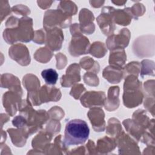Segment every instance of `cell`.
<instances>
[{
    "label": "cell",
    "instance_id": "obj_26",
    "mask_svg": "<svg viewBox=\"0 0 155 155\" xmlns=\"http://www.w3.org/2000/svg\"><path fill=\"white\" fill-rule=\"evenodd\" d=\"M122 124L127 132L131 136H132L137 141H140L142 136L146 131L145 129L138 125L133 119H131L124 120Z\"/></svg>",
    "mask_w": 155,
    "mask_h": 155
},
{
    "label": "cell",
    "instance_id": "obj_30",
    "mask_svg": "<svg viewBox=\"0 0 155 155\" xmlns=\"http://www.w3.org/2000/svg\"><path fill=\"white\" fill-rule=\"evenodd\" d=\"M122 131L121 124L117 119L112 117L108 120L106 128L107 134L116 138Z\"/></svg>",
    "mask_w": 155,
    "mask_h": 155
},
{
    "label": "cell",
    "instance_id": "obj_2",
    "mask_svg": "<svg viewBox=\"0 0 155 155\" xmlns=\"http://www.w3.org/2000/svg\"><path fill=\"white\" fill-rule=\"evenodd\" d=\"M19 111L20 115L24 116L26 119L25 130L29 136L41 130L42 125L50 118L48 112L45 110H34L31 103L28 99L22 101Z\"/></svg>",
    "mask_w": 155,
    "mask_h": 155
},
{
    "label": "cell",
    "instance_id": "obj_46",
    "mask_svg": "<svg viewBox=\"0 0 155 155\" xmlns=\"http://www.w3.org/2000/svg\"><path fill=\"white\" fill-rule=\"evenodd\" d=\"M55 57L56 59V68L59 70L64 68L67 62L66 56L61 53H59L56 54Z\"/></svg>",
    "mask_w": 155,
    "mask_h": 155
},
{
    "label": "cell",
    "instance_id": "obj_24",
    "mask_svg": "<svg viewBox=\"0 0 155 155\" xmlns=\"http://www.w3.org/2000/svg\"><path fill=\"white\" fill-rule=\"evenodd\" d=\"M119 87L118 86L110 87L108 90L107 98L105 102V108L108 111L116 110L119 106Z\"/></svg>",
    "mask_w": 155,
    "mask_h": 155
},
{
    "label": "cell",
    "instance_id": "obj_8",
    "mask_svg": "<svg viewBox=\"0 0 155 155\" xmlns=\"http://www.w3.org/2000/svg\"><path fill=\"white\" fill-rule=\"evenodd\" d=\"M119 153L121 154H140L139 148L137 143L124 131L116 137Z\"/></svg>",
    "mask_w": 155,
    "mask_h": 155
},
{
    "label": "cell",
    "instance_id": "obj_5",
    "mask_svg": "<svg viewBox=\"0 0 155 155\" xmlns=\"http://www.w3.org/2000/svg\"><path fill=\"white\" fill-rule=\"evenodd\" d=\"M71 16L59 9L48 10L45 12L43 26L44 28H52L54 27L66 28L70 26Z\"/></svg>",
    "mask_w": 155,
    "mask_h": 155
},
{
    "label": "cell",
    "instance_id": "obj_45",
    "mask_svg": "<svg viewBox=\"0 0 155 155\" xmlns=\"http://www.w3.org/2000/svg\"><path fill=\"white\" fill-rule=\"evenodd\" d=\"M45 34L43 30L41 29L39 30H36L34 33V36L33 38V42L38 44H43L45 43Z\"/></svg>",
    "mask_w": 155,
    "mask_h": 155
},
{
    "label": "cell",
    "instance_id": "obj_38",
    "mask_svg": "<svg viewBox=\"0 0 155 155\" xmlns=\"http://www.w3.org/2000/svg\"><path fill=\"white\" fill-rule=\"evenodd\" d=\"M84 81L86 84L90 86H97L99 85V80L96 73L93 72H87L83 77Z\"/></svg>",
    "mask_w": 155,
    "mask_h": 155
},
{
    "label": "cell",
    "instance_id": "obj_19",
    "mask_svg": "<svg viewBox=\"0 0 155 155\" xmlns=\"http://www.w3.org/2000/svg\"><path fill=\"white\" fill-rule=\"evenodd\" d=\"M61 93L59 89L54 87H50L47 85H43L39 91V101L40 105L42 103L49 102L50 101L56 102L60 100Z\"/></svg>",
    "mask_w": 155,
    "mask_h": 155
},
{
    "label": "cell",
    "instance_id": "obj_18",
    "mask_svg": "<svg viewBox=\"0 0 155 155\" xmlns=\"http://www.w3.org/2000/svg\"><path fill=\"white\" fill-rule=\"evenodd\" d=\"M87 116L95 131L101 132L104 131L105 128V113L102 109L99 107H93L88 111Z\"/></svg>",
    "mask_w": 155,
    "mask_h": 155
},
{
    "label": "cell",
    "instance_id": "obj_3",
    "mask_svg": "<svg viewBox=\"0 0 155 155\" xmlns=\"http://www.w3.org/2000/svg\"><path fill=\"white\" fill-rule=\"evenodd\" d=\"M89 134L90 130L85 121L72 119L65 125L64 143L67 148L71 145L83 144L88 139Z\"/></svg>",
    "mask_w": 155,
    "mask_h": 155
},
{
    "label": "cell",
    "instance_id": "obj_53",
    "mask_svg": "<svg viewBox=\"0 0 155 155\" xmlns=\"http://www.w3.org/2000/svg\"><path fill=\"white\" fill-rule=\"evenodd\" d=\"M6 140V133L5 131H3V130L1 129V144H2L4 141Z\"/></svg>",
    "mask_w": 155,
    "mask_h": 155
},
{
    "label": "cell",
    "instance_id": "obj_47",
    "mask_svg": "<svg viewBox=\"0 0 155 155\" xmlns=\"http://www.w3.org/2000/svg\"><path fill=\"white\" fill-rule=\"evenodd\" d=\"M70 33L72 36H76L78 35H81L82 33L81 31L79 24L77 23H74L70 26Z\"/></svg>",
    "mask_w": 155,
    "mask_h": 155
},
{
    "label": "cell",
    "instance_id": "obj_10",
    "mask_svg": "<svg viewBox=\"0 0 155 155\" xmlns=\"http://www.w3.org/2000/svg\"><path fill=\"white\" fill-rule=\"evenodd\" d=\"M45 32V44L52 51H58L62 47L64 41V34L58 27L44 28Z\"/></svg>",
    "mask_w": 155,
    "mask_h": 155
},
{
    "label": "cell",
    "instance_id": "obj_16",
    "mask_svg": "<svg viewBox=\"0 0 155 155\" xmlns=\"http://www.w3.org/2000/svg\"><path fill=\"white\" fill-rule=\"evenodd\" d=\"M94 16L93 13L87 8H82L79 12V26L82 33L90 35L94 31L95 25L93 23Z\"/></svg>",
    "mask_w": 155,
    "mask_h": 155
},
{
    "label": "cell",
    "instance_id": "obj_21",
    "mask_svg": "<svg viewBox=\"0 0 155 155\" xmlns=\"http://www.w3.org/2000/svg\"><path fill=\"white\" fill-rule=\"evenodd\" d=\"M52 135L53 134L47 130L40 131L32 140L31 145L35 150L43 151L45 154V151L51 140Z\"/></svg>",
    "mask_w": 155,
    "mask_h": 155
},
{
    "label": "cell",
    "instance_id": "obj_14",
    "mask_svg": "<svg viewBox=\"0 0 155 155\" xmlns=\"http://www.w3.org/2000/svg\"><path fill=\"white\" fill-rule=\"evenodd\" d=\"M21 95L8 91L5 93L2 96V104L4 109L10 116H13L19 110V105L22 102Z\"/></svg>",
    "mask_w": 155,
    "mask_h": 155
},
{
    "label": "cell",
    "instance_id": "obj_49",
    "mask_svg": "<svg viewBox=\"0 0 155 155\" xmlns=\"http://www.w3.org/2000/svg\"><path fill=\"white\" fill-rule=\"evenodd\" d=\"M53 2V1H38L37 3L41 8L46 9L49 8Z\"/></svg>",
    "mask_w": 155,
    "mask_h": 155
},
{
    "label": "cell",
    "instance_id": "obj_20",
    "mask_svg": "<svg viewBox=\"0 0 155 155\" xmlns=\"http://www.w3.org/2000/svg\"><path fill=\"white\" fill-rule=\"evenodd\" d=\"M1 87L8 88L10 91L22 95V90L19 79L9 73H4L1 76Z\"/></svg>",
    "mask_w": 155,
    "mask_h": 155
},
{
    "label": "cell",
    "instance_id": "obj_17",
    "mask_svg": "<svg viewBox=\"0 0 155 155\" xmlns=\"http://www.w3.org/2000/svg\"><path fill=\"white\" fill-rule=\"evenodd\" d=\"M81 68L79 64H71L66 70V74L62 76L61 84L63 87H70L81 81Z\"/></svg>",
    "mask_w": 155,
    "mask_h": 155
},
{
    "label": "cell",
    "instance_id": "obj_31",
    "mask_svg": "<svg viewBox=\"0 0 155 155\" xmlns=\"http://www.w3.org/2000/svg\"><path fill=\"white\" fill-rule=\"evenodd\" d=\"M80 65L84 70L89 72L97 73L100 70V66L97 62L90 57H84L80 60Z\"/></svg>",
    "mask_w": 155,
    "mask_h": 155
},
{
    "label": "cell",
    "instance_id": "obj_51",
    "mask_svg": "<svg viewBox=\"0 0 155 155\" xmlns=\"http://www.w3.org/2000/svg\"><path fill=\"white\" fill-rule=\"evenodd\" d=\"M1 116V129H2L4 123H5L8 120L9 116L7 114H4V113H2Z\"/></svg>",
    "mask_w": 155,
    "mask_h": 155
},
{
    "label": "cell",
    "instance_id": "obj_52",
    "mask_svg": "<svg viewBox=\"0 0 155 155\" xmlns=\"http://www.w3.org/2000/svg\"><path fill=\"white\" fill-rule=\"evenodd\" d=\"M112 3L118 5V6H120V5H124L126 2H127V1H111Z\"/></svg>",
    "mask_w": 155,
    "mask_h": 155
},
{
    "label": "cell",
    "instance_id": "obj_15",
    "mask_svg": "<svg viewBox=\"0 0 155 155\" xmlns=\"http://www.w3.org/2000/svg\"><path fill=\"white\" fill-rule=\"evenodd\" d=\"M150 36H142L137 38L133 45V52L138 57H145L154 55V50L150 48Z\"/></svg>",
    "mask_w": 155,
    "mask_h": 155
},
{
    "label": "cell",
    "instance_id": "obj_41",
    "mask_svg": "<svg viewBox=\"0 0 155 155\" xmlns=\"http://www.w3.org/2000/svg\"><path fill=\"white\" fill-rule=\"evenodd\" d=\"M45 130L51 134H56L61 130V124L59 120L51 119L47 124Z\"/></svg>",
    "mask_w": 155,
    "mask_h": 155
},
{
    "label": "cell",
    "instance_id": "obj_37",
    "mask_svg": "<svg viewBox=\"0 0 155 155\" xmlns=\"http://www.w3.org/2000/svg\"><path fill=\"white\" fill-rule=\"evenodd\" d=\"M140 64L137 61H133L128 63L124 67V71L128 74L137 76L140 71Z\"/></svg>",
    "mask_w": 155,
    "mask_h": 155
},
{
    "label": "cell",
    "instance_id": "obj_4",
    "mask_svg": "<svg viewBox=\"0 0 155 155\" xmlns=\"http://www.w3.org/2000/svg\"><path fill=\"white\" fill-rule=\"evenodd\" d=\"M143 94L142 90V83L137 76L130 74L127 76L124 84L123 102L127 108H134L142 102Z\"/></svg>",
    "mask_w": 155,
    "mask_h": 155
},
{
    "label": "cell",
    "instance_id": "obj_34",
    "mask_svg": "<svg viewBox=\"0 0 155 155\" xmlns=\"http://www.w3.org/2000/svg\"><path fill=\"white\" fill-rule=\"evenodd\" d=\"M58 8L69 15L70 16L74 15L78 11V7L73 1H60Z\"/></svg>",
    "mask_w": 155,
    "mask_h": 155
},
{
    "label": "cell",
    "instance_id": "obj_40",
    "mask_svg": "<svg viewBox=\"0 0 155 155\" xmlns=\"http://www.w3.org/2000/svg\"><path fill=\"white\" fill-rule=\"evenodd\" d=\"M131 12L133 15V18L137 19L139 16H142L145 12V7L143 4L141 3H137L134 4L131 8H130Z\"/></svg>",
    "mask_w": 155,
    "mask_h": 155
},
{
    "label": "cell",
    "instance_id": "obj_42",
    "mask_svg": "<svg viewBox=\"0 0 155 155\" xmlns=\"http://www.w3.org/2000/svg\"><path fill=\"white\" fill-rule=\"evenodd\" d=\"M86 90L83 84H78L74 85L70 92V94L75 99H79L81 98L82 94Z\"/></svg>",
    "mask_w": 155,
    "mask_h": 155
},
{
    "label": "cell",
    "instance_id": "obj_7",
    "mask_svg": "<svg viewBox=\"0 0 155 155\" xmlns=\"http://www.w3.org/2000/svg\"><path fill=\"white\" fill-rule=\"evenodd\" d=\"M112 8L113 7L110 6L104 7L96 19L101 30L106 36L113 35L116 28L112 16Z\"/></svg>",
    "mask_w": 155,
    "mask_h": 155
},
{
    "label": "cell",
    "instance_id": "obj_29",
    "mask_svg": "<svg viewBox=\"0 0 155 155\" xmlns=\"http://www.w3.org/2000/svg\"><path fill=\"white\" fill-rule=\"evenodd\" d=\"M132 119L144 129H148L154 124V119L150 120L147 116L145 111L139 109L136 110L132 116Z\"/></svg>",
    "mask_w": 155,
    "mask_h": 155
},
{
    "label": "cell",
    "instance_id": "obj_43",
    "mask_svg": "<svg viewBox=\"0 0 155 155\" xmlns=\"http://www.w3.org/2000/svg\"><path fill=\"white\" fill-rule=\"evenodd\" d=\"M12 11L16 14L22 15L24 17H26L30 13V8L22 4H18L13 6L12 8Z\"/></svg>",
    "mask_w": 155,
    "mask_h": 155
},
{
    "label": "cell",
    "instance_id": "obj_1",
    "mask_svg": "<svg viewBox=\"0 0 155 155\" xmlns=\"http://www.w3.org/2000/svg\"><path fill=\"white\" fill-rule=\"evenodd\" d=\"M6 28L3 31L4 41L8 44L20 41L28 42L33 40L35 31L33 30V20L28 17L20 19L12 16L5 22Z\"/></svg>",
    "mask_w": 155,
    "mask_h": 155
},
{
    "label": "cell",
    "instance_id": "obj_22",
    "mask_svg": "<svg viewBox=\"0 0 155 155\" xmlns=\"http://www.w3.org/2000/svg\"><path fill=\"white\" fill-rule=\"evenodd\" d=\"M124 68L109 65L106 67L102 72L103 77L111 84H117L124 77Z\"/></svg>",
    "mask_w": 155,
    "mask_h": 155
},
{
    "label": "cell",
    "instance_id": "obj_25",
    "mask_svg": "<svg viewBox=\"0 0 155 155\" xmlns=\"http://www.w3.org/2000/svg\"><path fill=\"white\" fill-rule=\"evenodd\" d=\"M11 140L14 145L18 147H22L25 145L27 139L29 136L28 132L21 128H8L7 130Z\"/></svg>",
    "mask_w": 155,
    "mask_h": 155
},
{
    "label": "cell",
    "instance_id": "obj_44",
    "mask_svg": "<svg viewBox=\"0 0 155 155\" xmlns=\"http://www.w3.org/2000/svg\"><path fill=\"white\" fill-rule=\"evenodd\" d=\"M1 4V22H2L4 18L10 14L11 9L7 1L1 0L0 1Z\"/></svg>",
    "mask_w": 155,
    "mask_h": 155
},
{
    "label": "cell",
    "instance_id": "obj_39",
    "mask_svg": "<svg viewBox=\"0 0 155 155\" xmlns=\"http://www.w3.org/2000/svg\"><path fill=\"white\" fill-rule=\"evenodd\" d=\"M49 114V117L51 119H54L59 120L64 116V110L58 106H54L50 109L48 111Z\"/></svg>",
    "mask_w": 155,
    "mask_h": 155
},
{
    "label": "cell",
    "instance_id": "obj_33",
    "mask_svg": "<svg viewBox=\"0 0 155 155\" xmlns=\"http://www.w3.org/2000/svg\"><path fill=\"white\" fill-rule=\"evenodd\" d=\"M107 51V49L105 44L101 42L97 41L93 42L90 45L88 53H90L96 58H101L105 55Z\"/></svg>",
    "mask_w": 155,
    "mask_h": 155
},
{
    "label": "cell",
    "instance_id": "obj_23",
    "mask_svg": "<svg viewBox=\"0 0 155 155\" xmlns=\"http://www.w3.org/2000/svg\"><path fill=\"white\" fill-rule=\"evenodd\" d=\"M112 16L114 24L120 25H128L131 22L133 18L130 7H127L124 9H115L112 8Z\"/></svg>",
    "mask_w": 155,
    "mask_h": 155
},
{
    "label": "cell",
    "instance_id": "obj_50",
    "mask_svg": "<svg viewBox=\"0 0 155 155\" xmlns=\"http://www.w3.org/2000/svg\"><path fill=\"white\" fill-rule=\"evenodd\" d=\"M89 2L92 7L94 8H99L104 4L105 1H90Z\"/></svg>",
    "mask_w": 155,
    "mask_h": 155
},
{
    "label": "cell",
    "instance_id": "obj_36",
    "mask_svg": "<svg viewBox=\"0 0 155 155\" xmlns=\"http://www.w3.org/2000/svg\"><path fill=\"white\" fill-rule=\"evenodd\" d=\"M142 67H140V76L143 78L145 75H151L154 76V64L152 61H150L148 59L143 60L141 62Z\"/></svg>",
    "mask_w": 155,
    "mask_h": 155
},
{
    "label": "cell",
    "instance_id": "obj_35",
    "mask_svg": "<svg viewBox=\"0 0 155 155\" xmlns=\"http://www.w3.org/2000/svg\"><path fill=\"white\" fill-rule=\"evenodd\" d=\"M41 76L46 84L50 85H55L58 79V73L55 70L52 68L42 70L41 72Z\"/></svg>",
    "mask_w": 155,
    "mask_h": 155
},
{
    "label": "cell",
    "instance_id": "obj_28",
    "mask_svg": "<svg viewBox=\"0 0 155 155\" xmlns=\"http://www.w3.org/2000/svg\"><path fill=\"white\" fill-rule=\"evenodd\" d=\"M126 61L127 55L124 49H116L111 51L108 61L110 65L124 68Z\"/></svg>",
    "mask_w": 155,
    "mask_h": 155
},
{
    "label": "cell",
    "instance_id": "obj_11",
    "mask_svg": "<svg viewBox=\"0 0 155 155\" xmlns=\"http://www.w3.org/2000/svg\"><path fill=\"white\" fill-rule=\"evenodd\" d=\"M90 44L88 39L82 35L72 36L68 46V51L71 56L74 57L88 53Z\"/></svg>",
    "mask_w": 155,
    "mask_h": 155
},
{
    "label": "cell",
    "instance_id": "obj_32",
    "mask_svg": "<svg viewBox=\"0 0 155 155\" xmlns=\"http://www.w3.org/2000/svg\"><path fill=\"white\" fill-rule=\"evenodd\" d=\"M53 51L48 47H42L37 50L34 54V58L41 63H47L52 58Z\"/></svg>",
    "mask_w": 155,
    "mask_h": 155
},
{
    "label": "cell",
    "instance_id": "obj_48",
    "mask_svg": "<svg viewBox=\"0 0 155 155\" xmlns=\"http://www.w3.org/2000/svg\"><path fill=\"white\" fill-rule=\"evenodd\" d=\"M87 150L88 151V154H97V151L96 148V146L95 145L93 141L91 140H89L88 143L86 145Z\"/></svg>",
    "mask_w": 155,
    "mask_h": 155
},
{
    "label": "cell",
    "instance_id": "obj_12",
    "mask_svg": "<svg viewBox=\"0 0 155 155\" xmlns=\"http://www.w3.org/2000/svg\"><path fill=\"white\" fill-rule=\"evenodd\" d=\"M80 99L81 104L85 108L100 107L104 106L106 96L104 91H90L83 94Z\"/></svg>",
    "mask_w": 155,
    "mask_h": 155
},
{
    "label": "cell",
    "instance_id": "obj_27",
    "mask_svg": "<svg viewBox=\"0 0 155 155\" xmlns=\"http://www.w3.org/2000/svg\"><path fill=\"white\" fill-rule=\"evenodd\" d=\"M117 146L115 139L105 136L99 139L97 142V151L101 154H107L113 151Z\"/></svg>",
    "mask_w": 155,
    "mask_h": 155
},
{
    "label": "cell",
    "instance_id": "obj_13",
    "mask_svg": "<svg viewBox=\"0 0 155 155\" xmlns=\"http://www.w3.org/2000/svg\"><path fill=\"white\" fill-rule=\"evenodd\" d=\"M8 55L22 66H27L30 63V56L27 47L22 44L12 45L8 50Z\"/></svg>",
    "mask_w": 155,
    "mask_h": 155
},
{
    "label": "cell",
    "instance_id": "obj_6",
    "mask_svg": "<svg viewBox=\"0 0 155 155\" xmlns=\"http://www.w3.org/2000/svg\"><path fill=\"white\" fill-rule=\"evenodd\" d=\"M22 82L28 91L27 99L34 105H39L38 95L40 90V82L37 76L33 74H27L23 77Z\"/></svg>",
    "mask_w": 155,
    "mask_h": 155
},
{
    "label": "cell",
    "instance_id": "obj_9",
    "mask_svg": "<svg viewBox=\"0 0 155 155\" xmlns=\"http://www.w3.org/2000/svg\"><path fill=\"white\" fill-rule=\"evenodd\" d=\"M130 32L128 28H122L117 35H111L106 40L107 47L110 51L116 49H124L128 45Z\"/></svg>",
    "mask_w": 155,
    "mask_h": 155
}]
</instances>
